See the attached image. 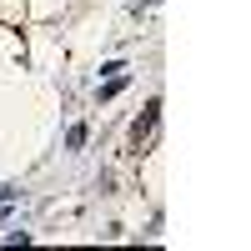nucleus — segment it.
Listing matches in <instances>:
<instances>
[{"label":"nucleus","instance_id":"f03ea898","mask_svg":"<svg viewBox=\"0 0 251 251\" xmlns=\"http://www.w3.org/2000/svg\"><path fill=\"white\" fill-rule=\"evenodd\" d=\"M0 216H5V211H0Z\"/></svg>","mask_w":251,"mask_h":251},{"label":"nucleus","instance_id":"f257e3e1","mask_svg":"<svg viewBox=\"0 0 251 251\" xmlns=\"http://www.w3.org/2000/svg\"><path fill=\"white\" fill-rule=\"evenodd\" d=\"M66 146H71V151H80V146H86V126H71V136H66Z\"/></svg>","mask_w":251,"mask_h":251}]
</instances>
